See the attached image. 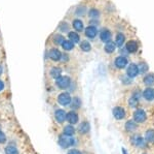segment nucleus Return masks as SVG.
I'll return each instance as SVG.
<instances>
[{"label": "nucleus", "mask_w": 154, "mask_h": 154, "mask_svg": "<svg viewBox=\"0 0 154 154\" xmlns=\"http://www.w3.org/2000/svg\"><path fill=\"white\" fill-rule=\"evenodd\" d=\"M80 48L84 52H89L91 50V44H89L88 41H83L82 43L80 44Z\"/></svg>", "instance_id": "nucleus-29"}, {"label": "nucleus", "mask_w": 154, "mask_h": 154, "mask_svg": "<svg viewBox=\"0 0 154 154\" xmlns=\"http://www.w3.org/2000/svg\"><path fill=\"white\" fill-rule=\"evenodd\" d=\"M122 153L123 154H128V153H126V151H125V149H122Z\"/></svg>", "instance_id": "nucleus-40"}, {"label": "nucleus", "mask_w": 154, "mask_h": 154, "mask_svg": "<svg viewBox=\"0 0 154 154\" xmlns=\"http://www.w3.org/2000/svg\"><path fill=\"white\" fill-rule=\"evenodd\" d=\"M2 73H3V68H2V66L0 65V76L2 74Z\"/></svg>", "instance_id": "nucleus-39"}, {"label": "nucleus", "mask_w": 154, "mask_h": 154, "mask_svg": "<svg viewBox=\"0 0 154 154\" xmlns=\"http://www.w3.org/2000/svg\"><path fill=\"white\" fill-rule=\"evenodd\" d=\"M61 60L63 61V62L68 61V60H69V56L67 55V54H62V56H61Z\"/></svg>", "instance_id": "nucleus-37"}, {"label": "nucleus", "mask_w": 154, "mask_h": 154, "mask_svg": "<svg viewBox=\"0 0 154 154\" xmlns=\"http://www.w3.org/2000/svg\"><path fill=\"white\" fill-rule=\"evenodd\" d=\"M54 44H62L65 41V38H64V36L61 35V34H57V35H54Z\"/></svg>", "instance_id": "nucleus-30"}, {"label": "nucleus", "mask_w": 154, "mask_h": 154, "mask_svg": "<svg viewBox=\"0 0 154 154\" xmlns=\"http://www.w3.org/2000/svg\"><path fill=\"white\" fill-rule=\"evenodd\" d=\"M145 141L148 143H154V130L149 129L145 133Z\"/></svg>", "instance_id": "nucleus-18"}, {"label": "nucleus", "mask_w": 154, "mask_h": 154, "mask_svg": "<svg viewBox=\"0 0 154 154\" xmlns=\"http://www.w3.org/2000/svg\"><path fill=\"white\" fill-rule=\"evenodd\" d=\"M51 78H54V79H58L61 77V74H62V69L60 68V67H54V68H51Z\"/></svg>", "instance_id": "nucleus-23"}, {"label": "nucleus", "mask_w": 154, "mask_h": 154, "mask_svg": "<svg viewBox=\"0 0 154 154\" xmlns=\"http://www.w3.org/2000/svg\"><path fill=\"white\" fill-rule=\"evenodd\" d=\"M70 105H71V109H73V110H77V109L80 108L81 101H80V99H79L78 97H74V98L71 99Z\"/></svg>", "instance_id": "nucleus-20"}, {"label": "nucleus", "mask_w": 154, "mask_h": 154, "mask_svg": "<svg viewBox=\"0 0 154 154\" xmlns=\"http://www.w3.org/2000/svg\"><path fill=\"white\" fill-rule=\"evenodd\" d=\"M138 101H139V99H137L135 96H133L130 100H128V103H130V106H133V108H136L137 105H138Z\"/></svg>", "instance_id": "nucleus-32"}, {"label": "nucleus", "mask_w": 154, "mask_h": 154, "mask_svg": "<svg viewBox=\"0 0 154 154\" xmlns=\"http://www.w3.org/2000/svg\"><path fill=\"white\" fill-rule=\"evenodd\" d=\"M89 129H91V126H89V123L86 122V121H84L79 125L78 127V131L81 133V135H88L89 133Z\"/></svg>", "instance_id": "nucleus-13"}, {"label": "nucleus", "mask_w": 154, "mask_h": 154, "mask_svg": "<svg viewBox=\"0 0 154 154\" xmlns=\"http://www.w3.org/2000/svg\"><path fill=\"white\" fill-rule=\"evenodd\" d=\"M60 29H61L62 31H64V32L68 31L69 30V25L67 23H62L61 26H60Z\"/></svg>", "instance_id": "nucleus-35"}, {"label": "nucleus", "mask_w": 154, "mask_h": 154, "mask_svg": "<svg viewBox=\"0 0 154 154\" xmlns=\"http://www.w3.org/2000/svg\"><path fill=\"white\" fill-rule=\"evenodd\" d=\"M67 154H82V152L79 150H77V149H71V150L68 151V153Z\"/></svg>", "instance_id": "nucleus-36"}, {"label": "nucleus", "mask_w": 154, "mask_h": 154, "mask_svg": "<svg viewBox=\"0 0 154 154\" xmlns=\"http://www.w3.org/2000/svg\"><path fill=\"white\" fill-rule=\"evenodd\" d=\"M67 121H68L70 124H76L78 122V115L75 113V112L71 111L69 112V113H67Z\"/></svg>", "instance_id": "nucleus-10"}, {"label": "nucleus", "mask_w": 154, "mask_h": 154, "mask_svg": "<svg viewBox=\"0 0 154 154\" xmlns=\"http://www.w3.org/2000/svg\"><path fill=\"white\" fill-rule=\"evenodd\" d=\"M71 99L72 98H71L70 94L67 92H63L58 96V103L61 106H68V105H70Z\"/></svg>", "instance_id": "nucleus-3"}, {"label": "nucleus", "mask_w": 154, "mask_h": 154, "mask_svg": "<svg viewBox=\"0 0 154 154\" xmlns=\"http://www.w3.org/2000/svg\"><path fill=\"white\" fill-rule=\"evenodd\" d=\"M56 84L60 89H67L71 85V79L67 76H64V77L61 76L60 78L57 79Z\"/></svg>", "instance_id": "nucleus-2"}, {"label": "nucleus", "mask_w": 154, "mask_h": 154, "mask_svg": "<svg viewBox=\"0 0 154 154\" xmlns=\"http://www.w3.org/2000/svg\"><path fill=\"white\" fill-rule=\"evenodd\" d=\"M6 142V136L4 135L3 131L0 130V144H4Z\"/></svg>", "instance_id": "nucleus-34"}, {"label": "nucleus", "mask_w": 154, "mask_h": 154, "mask_svg": "<svg viewBox=\"0 0 154 154\" xmlns=\"http://www.w3.org/2000/svg\"><path fill=\"white\" fill-rule=\"evenodd\" d=\"M62 47H63V49L66 50V51H71V50L74 48V44L72 43L71 41H65L62 44Z\"/></svg>", "instance_id": "nucleus-28"}, {"label": "nucleus", "mask_w": 154, "mask_h": 154, "mask_svg": "<svg viewBox=\"0 0 154 154\" xmlns=\"http://www.w3.org/2000/svg\"><path fill=\"white\" fill-rule=\"evenodd\" d=\"M61 56H62V54L58 49H51V51H49V58H51V60H54V61L61 60Z\"/></svg>", "instance_id": "nucleus-11"}, {"label": "nucleus", "mask_w": 154, "mask_h": 154, "mask_svg": "<svg viewBox=\"0 0 154 154\" xmlns=\"http://www.w3.org/2000/svg\"><path fill=\"white\" fill-rule=\"evenodd\" d=\"M97 33H98V30H97L96 27L94 26H88V28L85 29V35L88 37V38H94Z\"/></svg>", "instance_id": "nucleus-14"}, {"label": "nucleus", "mask_w": 154, "mask_h": 154, "mask_svg": "<svg viewBox=\"0 0 154 154\" xmlns=\"http://www.w3.org/2000/svg\"><path fill=\"white\" fill-rule=\"evenodd\" d=\"M125 35H123L122 33L117 34V36H116V41H115L116 46L121 47L123 44V43H125Z\"/></svg>", "instance_id": "nucleus-27"}, {"label": "nucleus", "mask_w": 154, "mask_h": 154, "mask_svg": "<svg viewBox=\"0 0 154 154\" xmlns=\"http://www.w3.org/2000/svg\"><path fill=\"white\" fill-rule=\"evenodd\" d=\"M138 74H139L138 66L134 63L130 64V66L128 67V76L130 77V78H135V77L138 76Z\"/></svg>", "instance_id": "nucleus-8"}, {"label": "nucleus", "mask_w": 154, "mask_h": 154, "mask_svg": "<svg viewBox=\"0 0 154 154\" xmlns=\"http://www.w3.org/2000/svg\"><path fill=\"white\" fill-rule=\"evenodd\" d=\"M54 118L59 123H64L67 120V113L64 110H57L54 112Z\"/></svg>", "instance_id": "nucleus-5"}, {"label": "nucleus", "mask_w": 154, "mask_h": 154, "mask_svg": "<svg viewBox=\"0 0 154 154\" xmlns=\"http://www.w3.org/2000/svg\"><path fill=\"white\" fill-rule=\"evenodd\" d=\"M126 50H128L130 53H135L138 50V44L135 41H130L126 44Z\"/></svg>", "instance_id": "nucleus-15"}, {"label": "nucleus", "mask_w": 154, "mask_h": 154, "mask_svg": "<svg viewBox=\"0 0 154 154\" xmlns=\"http://www.w3.org/2000/svg\"><path fill=\"white\" fill-rule=\"evenodd\" d=\"M143 96H144V98L148 101L154 100V89L153 88H146L143 92Z\"/></svg>", "instance_id": "nucleus-9"}, {"label": "nucleus", "mask_w": 154, "mask_h": 154, "mask_svg": "<svg viewBox=\"0 0 154 154\" xmlns=\"http://www.w3.org/2000/svg\"><path fill=\"white\" fill-rule=\"evenodd\" d=\"M146 118H147V115H146L145 111L141 110V109L137 110L135 113H134V120H135L137 123L144 122V121L146 120Z\"/></svg>", "instance_id": "nucleus-4"}, {"label": "nucleus", "mask_w": 154, "mask_h": 154, "mask_svg": "<svg viewBox=\"0 0 154 154\" xmlns=\"http://www.w3.org/2000/svg\"><path fill=\"white\" fill-rule=\"evenodd\" d=\"M131 144H133L134 146H136V147H142V146H144L145 141L143 140V138L141 136L135 135V136H131Z\"/></svg>", "instance_id": "nucleus-7"}, {"label": "nucleus", "mask_w": 154, "mask_h": 154, "mask_svg": "<svg viewBox=\"0 0 154 154\" xmlns=\"http://www.w3.org/2000/svg\"><path fill=\"white\" fill-rule=\"evenodd\" d=\"M3 89H4V83L1 80H0V91H2Z\"/></svg>", "instance_id": "nucleus-38"}, {"label": "nucleus", "mask_w": 154, "mask_h": 154, "mask_svg": "<svg viewBox=\"0 0 154 154\" xmlns=\"http://www.w3.org/2000/svg\"><path fill=\"white\" fill-rule=\"evenodd\" d=\"M73 27H74V29H75L76 31H82L83 30V23L80 21V20H78V19H76V20H74L73 21Z\"/></svg>", "instance_id": "nucleus-25"}, {"label": "nucleus", "mask_w": 154, "mask_h": 154, "mask_svg": "<svg viewBox=\"0 0 154 154\" xmlns=\"http://www.w3.org/2000/svg\"><path fill=\"white\" fill-rule=\"evenodd\" d=\"M68 36H69V41H71L73 44L79 43V39H80V37H79V35L76 33V32H69Z\"/></svg>", "instance_id": "nucleus-26"}, {"label": "nucleus", "mask_w": 154, "mask_h": 154, "mask_svg": "<svg viewBox=\"0 0 154 154\" xmlns=\"http://www.w3.org/2000/svg\"><path fill=\"white\" fill-rule=\"evenodd\" d=\"M100 37H101L102 41L107 43V41H110V38H111V32L109 31L108 29H104V30L101 32Z\"/></svg>", "instance_id": "nucleus-16"}, {"label": "nucleus", "mask_w": 154, "mask_h": 154, "mask_svg": "<svg viewBox=\"0 0 154 154\" xmlns=\"http://www.w3.org/2000/svg\"><path fill=\"white\" fill-rule=\"evenodd\" d=\"M138 68H139V71H141V73H146V71L148 70V66H147V64L146 63H141V64H139V66H138Z\"/></svg>", "instance_id": "nucleus-31"}, {"label": "nucleus", "mask_w": 154, "mask_h": 154, "mask_svg": "<svg viewBox=\"0 0 154 154\" xmlns=\"http://www.w3.org/2000/svg\"><path fill=\"white\" fill-rule=\"evenodd\" d=\"M64 135L65 136H73L74 133H75V128L73 127V125H67L64 127V130H63Z\"/></svg>", "instance_id": "nucleus-17"}, {"label": "nucleus", "mask_w": 154, "mask_h": 154, "mask_svg": "<svg viewBox=\"0 0 154 154\" xmlns=\"http://www.w3.org/2000/svg\"><path fill=\"white\" fill-rule=\"evenodd\" d=\"M99 15H100L99 14V11L95 8H93V9L89 11V17H91V18H98Z\"/></svg>", "instance_id": "nucleus-33"}, {"label": "nucleus", "mask_w": 154, "mask_h": 154, "mask_svg": "<svg viewBox=\"0 0 154 154\" xmlns=\"http://www.w3.org/2000/svg\"><path fill=\"white\" fill-rule=\"evenodd\" d=\"M115 65L117 66L118 68H123L128 65V59L123 56H119L116 58L115 60Z\"/></svg>", "instance_id": "nucleus-12"}, {"label": "nucleus", "mask_w": 154, "mask_h": 154, "mask_svg": "<svg viewBox=\"0 0 154 154\" xmlns=\"http://www.w3.org/2000/svg\"><path fill=\"white\" fill-rule=\"evenodd\" d=\"M4 152H5V154H20L18 148L14 147V146H12V145L6 146L5 149H4Z\"/></svg>", "instance_id": "nucleus-19"}, {"label": "nucleus", "mask_w": 154, "mask_h": 154, "mask_svg": "<svg viewBox=\"0 0 154 154\" xmlns=\"http://www.w3.org/2000/svg\"><path fill=\"white\" fill-rule=\"evenodd\" d=\"M136 123H137L136 121H135V122H134V121H131V120L128 121L126 124H125L126 131H130V133H131V131H135L136 128H137V124Z\"/></svg>", "instance_id": "nucleus-24"}, {"label": "nucleus", "mask_w": 154, "mask_h": 154, "mask_svg": "<svg viewBox=\"0 0 154 154\" xmlns=\"http://www.w3.org/2000/svg\"><path fill=\"white\" fill-rule=\"evenodd\" d=\"M144 84L147 86H152L154 85V74H149L144 78Z\"/></svg>", "instance_id": "nucleus-21"}, {"label": "nucleus", "mask_w": 154, "mask_h": 154, "mask_svg": "<svg viewBox=\"0 0 154 154\" xmlns=\"http://www.w3.org/2000/svg\"><path fill=\"white\" fill-rule=\"evenodd\" d=\"M115 46L116 44H114L113 41H107L106 44H105V51L107 53H113L115 51Z\"/></svg>", "instance_id": "nucleus-22"}, {"label": "nucleus", "mask_w": 154, "mask_h": 154, "mask_svg": "<svg viewBox=\"0 0 154 154\" xmlns=\"http://www.w3.org/2000/svg\"><path fill=\"white\" fill-rule=\"evenodd\" d=\"M113 116L117 120H121L125 117V111L121 106H115L113 109Z\"/></svg>", "instance_id": "nucleus-6"}, {"label": "nucleus", "mask_w": 154, "mask_h": 154, "mask_svg": "<svg viewBox=\"0 0 154 154\" xmlns=\"http://www.w3.org/2000/svg\"><path fill=\"white\" fill-rule=\"evenodd\" d=\"M59 144L60 146H61L62 148H68L70 147V146L74 145L75 144V140H74L72 136H60L59 138Z\"/></svg>", "instance_id": "nucleus-1"}]
</instances>
